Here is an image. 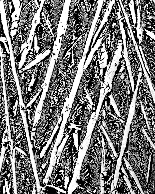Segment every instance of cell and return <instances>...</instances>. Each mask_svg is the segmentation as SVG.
I'll use <instances>...</instances> for the list:
<instances>
[{
  "label": "cell",
  "instance_id": "obj_1",
  "mask_svg": "<svg viewBox=\"0 0 155 194\" xmlns=\"http://www.w3.org/2000/svg\"><path fill=\"white\" fill-rule=\"evenodd\" d=\"M28 146L30 160L36 182L37 189V190H39L41 189V187L37 172L36 164L35 162L33 150L32 146L30 143L29 142L28 143Z\"/></svg>",
  "mask_w": 155,
  "mask_h": 194
},
{
  "label": "cell",
  "instance_id": "obj_2",
  "mask_svg": "<svg viewBox=\"0 0 155 194\" xmlns=\"http://www.w3.org/2000/svg\"><path fill=\"white\" fill-rule=\"evenodd\" d=\"M115 1L113 0L110 1L109 5L107 8L106 11L104 13L103 18L101 21L100 24L98 28V30L95 34L93 38V41L91 44L92 46L94 44L95 42V41L97 38L99 32L102 28L103 25L105 23L107 22L108 17L110 14L113 5L115 3Z\"/></svg>",
  "mask_w": 155,
  "mask_h": 194
},
{
  "label": "cell",
  "instance_id": "obj_3",
  "mask_svg": "<svg viewBox=\"0 0 155 194\" xmlns=\"http://www.w3.org/2000/svg\"><path fill=\"white\" fill-rule=\"evenodd\" d=\"M33 15V11L28 8L22 12L21 16L20 23L21 26L30 25L31 23Z\"/></svg>",
  "mask_w": 155,
  "mask_h": 194
},
{
  "label": "cell",
  "instance_id": "obj_4",
  "mask_svg": "<svg viewBox=\"0 0 155 194\" xmlns=\"http://www.w3.org/2000/svg\"><path fill=\"white\" fill-rule=\"evenodd\" d=\"M54 16L53 24L56 25L58 23L62 8L61 2L59 0H53Z\"/></svg>",
  "mask_w": 155,
  "mask_h": 194
},
{
  "label": "cell",
  "instance_id": "obj_5",
  "mask_svg": "<svg viewBox=\"0 0 155 194\" xmlns=\"http://www.w3.org/2000/svg\"><path fill=\"white\" fill-rule=\"evenodd\" d=\"M123 56L124 58L127 68L128 72L132 90L133 92L135 88V83L133 76L132 75L131 67L129 59L128 51H123Z\"/></svg>",
  "mask_w": 155,
  "mask_h": 194
},
{
  "label": "cell",
  "instance_id": "obj_6",
  "mask_svg": "<svg viewBox=\"0 0 155 194\" xmlns=\"http://www.w3.org/2000/svg\"><path fill=\"white\" fill-rule=\"evenodd\" d=\"M15 148H14L13 153L12 154H11L10 157L12 167L14 192L15 194H17V182L15 171Z\"/></svg>",
  "mask_w": 155,
  "mask_h": 194
},
{
  "label": "cell",
  "instance_id": "obj_7",
  "mask_svg": "<svg viewBox=\"0 0 155 194\" xmlns=\"http://www.w3.org/2000/svg\"><path fill=\"white\" fill-rule=\"evenodd\" d=\"M123 159L125 161L127 168L128 169L130 173L131 174L132 177L134 178L139 189L140 190L142 194H144V193L143 192L142 189L141 188V186L140 185L138 180L134 171L133 170L131 167L129 162L124 157Z\"/></svg>",
  "mask_w": 155,
  "mask_h": 194
},
{
  "label": "cell",
  "instance_id": "obj_8",
  "mask_svg": "<svg viewBox=\"0 0 155 194\" xmlns=\"http://www.w3.org/2000/svg\"><path fill=\"white\" fill-rule=\"evenodd\" d=\"M119 27L121 34L122 39L123 40V45L124 50H127L126 45V36L125 32V30L124 27L123 22L122 21V18H118Z\"/></svg>",
  "mask_w": 155,
  "mask_h": 194
},
{
  "label": "cell",
  "instance_id": "obj_9",
  "mask_svg": "<svg viewBox=\"0 0 155 194\" xmlns=\"http://www.w3.org/2000/svg\"><path fill=\"white\" fill-rule=\"evenodd\" d=\"M137 27H136L137 31V39L140 38V35H142V28L141 24V17L140 14V8L139 6L138 5V8L137 9Z\"/></svg>",
  "mask_w": 155,
  "mask_h": 194
},
{
  "label": "cell",
  "instance_id": "obj_10",
  "mask_svg": "<svg viewBox=\"0 0 155 194\" xmlns=\"http://www.w3.org/2000/svg\"><path fill=\"white\" fill-rule=\"evenodd\" d=\"M128 4L130 11L133 23L135 26L136 23V20L134 0H130V3Z\"/></svg>",
  "mask_w": 155,
  "mask_h": 194
},
{
  "label": "cell",
  "instance_id": "obj_11",
  "mask_svg": "<svg viewBox=\"0 0 155 194\" xmlns=\"http://www.w3.org/2000/svg\"><path fill=\"white\" fill-rule=\"evenodd\" d=\"M43 43L45 46L48 47L51 42L52 37L49 32L45 33L43 36Z\"/></svg>",
  "mask_w": 155,
  "mask_h": 194
},
{
  "label": "cell",
  "instance_id": "obj_12",
  "mask_svg": "<svg viewBox=\"0 0 155 194\" xmlns=\"http://www.w3.org/2000/svg\"><path fill=\"white\" fill-rule=\"evenodd\" d=\"M129 29L130 33L131 34V37L132 38V41L133 43V44L135 47V48L136 50H137L138 49V45L137 44L135 40V37L134 36V34L132 30L131 27L130 25V23H128L127 24Z\"/></svg>",
  "mask_w": 155,
  "mask_h": 194
},
{
  "label": "cell",
  "instance_id": "obj_13",
  "mask_svg": "<svg viewBox=\"0 0 155 194\" xmlns=\"http://www.w3.org/2000/svg\"><path fill=\"white\" fill-rule=\"evenodd\" d=\"M5 150V148L4 147H2L1 149V151L0 155V171H1L2 166L3 160L4 156Z\"/></svg>",
  "mask_w": 155,
  "mask_h": 194
},
{
  "label": "cell",
  "instance_id": "obj_14",
  "mask_svg": "<svg viewBox=\"0 0 155 194\" xmlns=\"http://www.w3.org/2000/svg\"><path fill=\"white\" fill-rule=\"evenodd\" d=\"M139 49H140V51L141 53V54H142V58H143V59L144 60V62H144V64H145V66L146 67V70L147 71H148V73L149 74H150V71H149V68H148V67L147 65V62H146V60H145V57L144 56V54H143V51H142V49L141 47V46L140 45L139 46Z\"/></svg>",
  "mask_w": 155,
  "mask_h": 194
},
{
  "label": "cell",
  "instance_id": "obj_15",
  "mask_svg": "<svg viewBox=\"0 0 155 194\" xmlns=\"http://www.w3.org/2000/svg\"><path fill=\"white\" fill-rule=\"evenodd\" d=\"M123 177L129 189H130L131 188V185L128 177L125 175L123 176Z\"/></svg>",
  "mask_w": 155,
  "mask_h": 194
},
{
  "label": "cell",
  "instance_id": "obj_16",
  "mask_svg": "<svg viewBox=\"0 0 155 194\" xmlns=\"http://www.w3.org/2000/svg\"><path fill=\"white\" fill-rule=\"evenodd\" d=\"M145 30L147 35L150 36V37H151L153 39H154V40H155V35L154 34V33L146 29H145Z\"/></svg>",
  "mask_w": 155,
  "mask_h": 194
},
{
  "label": "cell",
  "instance_id": "obj_17",
  "mask_svg": "<svg viewBox=\"0 0 155 194\" xmlns=\"http://www.w3.org/2000/svg\"><path fill=\"white\" fill-rule=\"evenodd\" d=\"M150 161H151V156L150 155V158H149V164H148V171L147 176V178H146V179H146V181H147V182L148 181V177H149V169H150L149 167H150Z\"/></svg>",
  "mask_w": 155,
  "mask_h": 194
},
{
  "label": "cell",
  "instance_id": "obj_18",
  "mask_svg": "<svg viewBox=\"0 0 155 194\" xmlns=\"http://www.w3.org/2000/svg\"><path fill=\"white\" fill-rule=\"evenodd\" d=\"M69 178L67 177H65V179L64 185L65 188H66L68 182Z\"/></svg>",
  "mask_w": 155,
  "mask_h": 194
},
{
  "label": "cell",
  "instance_id": "obj_19",
  "mask_svg": "<svg viewBox=\"0 0 155 194\" xmlns=\"http://www.w3.org/2000/svg\"><path fill=\"white\" fill-rule=\"evenodd\" d=\"M16 148V149L17 150H18V151L20 152L21 153H22L23 154H24V155H25L26 156L27 155L26 154V153L24 152V151H23L22 150H21L20 149L18 148V147H16V148Z\"/></svg>",
  "mask_w": 155,
  "mask_h": 194
},
{
  "label": "cell",
  "instance_id": "obj_20",
  "mask_svg": "<svg viewBox=\"0 0 155 194\" xmlns=\"http://www.w3.org/2000/svg\"><path fill=\"white\" fill-rule=\"evenodd\" d=\"M121 170L122 171V172L124 174H125V175H126L128 177V176L126 173L124 167H123V166H122V168H121Z\"/></svg>",
  "mask_w": 155,
  "mask_h": 194
},
{
  "label": "cell",
  "instance_id": "obj_21",
  "mask_svg": "<svg viewBox=\"0 0 155 194\" xmlns=\"http://www.w3.org/2000/svg\"><path fill=\"white\" fill-rule=\"evenodd\" d=\"M67 42L66 40L63 43L62 45V48L63 49H64L65 48V47L66 46V45Z\"/></svg>",
  "mask_w": 155,
  "mask_h": 194
},
{
  "label": "cell",
  "instance_id": "obj_22",
  "mask_svg": "<svg viewBox=\"0 0 155 194\" xmlns=\"http://www.w3.org/2000/svg\"><path fill=\"white\" fill-rule=\"evenodd\" d=\"M130 189H131L130 190V193L132 194H134V193H133L134 192V191H132V189L131 188Z\"/></svg>",
  "mask_w": 155,
  "mask_h": 194
}]
</instances>
